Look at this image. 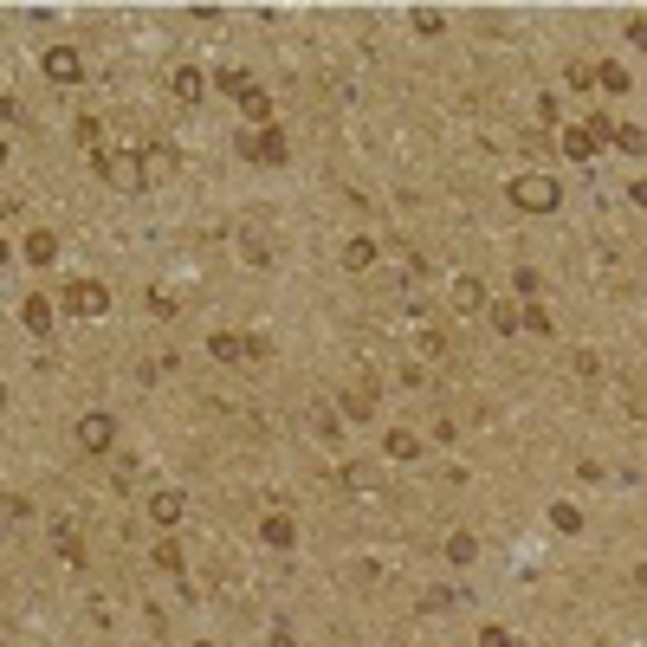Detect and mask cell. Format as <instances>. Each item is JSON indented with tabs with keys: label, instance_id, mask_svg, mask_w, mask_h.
I'll return each mask as SVG.
<instances>
[{
	"label": "cell",
	"instance_id": "e0dca14e",
	"mask_svg": "<svg viewBox=\"0 0 647 647\" xmlns=\"http://www.w3.org/2000/svg\"><path fill=\"white\" fill-rule=\"evenodd\" d=\"M20 311H26V324H33V331H39V337L52 331V305H46V298H26Z\"/></svg>",
	"mask_w": 647,
	"mask_h": 647
},
{
	"label": "cell",
	"instance_id": "f546056e",
	"mask_svg": "<svg viewBox=\"0 0 647 647\" xmlns=\"http://www.w3.org/2000/svg\"><path fill=\"white\" fill-rule=\"evenodd\" d=\"M628 201H634V207L647 214V181H634V188H628Z\"/></svg>",
	"mask_w": 647,
	"mask_h": 647
},
{
	"label": "cell",
	"instance_id": "6da1fadb",
	"mask_svg": "<svg viewBox=\"0 0 647 647\" xmlns=\"http://www.w3.org/2000/svg\"><path fill=\"white\" fill-rule=\"evenodd\" d=\"M505 195H511V207H525V214H550V207L563 201V188H557L550 175H518Z\"/></svg>",
	"mask_w": 647,
	"mask_h": 647
},
{
	"label": "cell",
	"instance_id": "5b68a950",
	"mask_svg": "<svg viewBox=\"0 0 647 647\" xmlns=\"http://www.w3.org/2000/svg\"><path fill=\"white\" fill-rule=\"evenodd\" d=\"M596 149H602V137H596L589 123H570V130H563V155H570V162H589Z\"/></svg>",
	"mask_w": 647,
	"mask_h": 647
},
{
	"label": "cell",
	"instance_id": "1f68e13d",
	"mask_svg": "<svg viewBox=\"0 0 647 647\" xmlns=\"http://www.w3.org/2000/svg\"><path fill=\"white\" fill-rule=\"evenodd\" d=\"M195 647H214V641H195Z\"/></svg>",
	"mask_w": 647,
	"mask_h": 647
},
{
	"label": "cell",
	"instance_id": "2e32d148",
	"mask_svg": "<svg viewBox=\"0 0 647 647\" xmlns=\"http://www.w3.org/2000/svg\"><path fill=\"white\" fill-rule=\"evenodd\" d=\"M596 85H602V91H628V71L615 65V59H602V65H596Z\"/></svg>",
	"mask_w": 647,
	"mask_h": 647
},
{
	"label": "cell",
	"instance_id": "9a60e30c",
	"mask_svg": "<svg viewBox=\"0 0 647 647\" xmlns=\"http://www.w3.org/2000/svg\"><path fill=\"white\" fill-rule=\"evenodd\" d=\"M615 149H622V155H647V130H641V123H622V130H615Z\"/></svg>",
	"mask_w": 647,
	"mask_h": 647
},
{
	"label": "cell",
	"instance_id": "d6986e66",
	"mask_svg": "<svg viewBox=\"0 0 647 647\" xmlns=\"http://www.w3.org/2000/svg\"><path fill=\"white\" fill-rule=\"evenodd\" d=\"M550 525L557 531H583V511L576 505H550Z\"/></svg>",
	"mask_w": 647,
	"mask_h": 647
},
{
	"label": "cell",
	"instance_id": "7402d4cb",
	"mask_svg": "<svg viewBox=\"0 0 647 647\" xmlns=\"http://www.w3.org/2000/svg\"><path fill=\"white\" fill-rule=\"evenodd\" d=\"M175 169V155L169 149H149V162H143V175H169Z\"/></svg>",
	"mask_w": 647,
	"mask_h": 647
},
{
	"label": "cell",
	"instance_id": "cb8c5ba5",
	"mask_svg": "<svg viewBox=\"0 0 647 647\" xmlns=\"http://www.w3.org/2000/svg\"><path fill=\"white\" fill-rule=\"evenodd\" d=\"M525 324H531L537 337H550V311H544V305H525Z\"/></svg>",
	"mask_w": 647,
	"mask_h": 647
},
{
	"label": "cell",
	"instance_id": "52a82bcc",
	"mask_svg": "<svg viewBox=\"0 0 647 647\" xmlns=\"http://www.w3.org/2000/svg\"><path fill=\"white\" fill-rule=\"evenodd\" d=\"M46 78L71 85V78H78V52H71V46H52V52H46Z\"/></svg>",
	"mask_w": 647,
	"mask_h": 647
},
{
	"label": "cell",
	"instance_id": "4fadbf2b",
	"mask_svg": "<svg viewBox=\"0 0 647 647\" xmlns=\"http://www.w3.org/2000/svg\"><path fill=\"white\" fill-rule=\"evenodd\" d=\"M149 518L155 525H181V492H155L149 499Z\"/></svg>",
	"mask_w": 647,
	"mask_h": 647
},
{
	"label": "cell",
	"instance_id": "4dcf8cb0",
	"mask_svg": "<svg viewBox=\"0 0 647 647\" xmlns=\"http://www.w3.org/2000/svg\"><path fill=\"white\" fill-rule=\"evenodd\" d=\"M0 265H7V239H0Z\"/></svg>",
	"mask_w": 647,
	"mask_h": 647
},
{
	"label": "cell",
	"instance_id": "f1b7e54d",
	"mask_svg": "<svg viewBox=\"0 0 647 647\" xmlns=\"http://www.w3.org/2000/svg\"><path fill=\"white\" fill-rule=\"evenodd\" d=\"M479 647H518V641H511L505 628H485V634H479Z\"/></svg>",
	"mask_w": 647,
	"mask_h": 647
},
{
	"label": "cell",
	"instance_id": "4316f807",
	"mask_svg": "<svg viewBox=\"0 0 647 647\" xmlns=\"http://www.w3.org/2000/svg\"><path fill=\"white\" fill-rule=\"evenodd\" d=\"M415 33H441V13L434 7H415Z\"/></svg>",
	"mask_w": 647,
	"mask_h": 647
},
{
	"label": "cell",
	"instance_id": "ac0fdd59",
	"mask_svg": "<svg viewBox=\"0 0 647 647\" xmlns=\"http://www.w3.org/2000/svg\"><path fill=\"white\" fill-rule=\"evenodd\" d=\"M207 349H214V357H221V363H233V357H247V337H227V331H221V337H214Z\"/></svg>",
	"mask_w": 647,
	"mask_h": 647
},
{
	"label": "cell",
	"instance_id": "3957f363",
	"mask_svg": "<svg viewBox=\"0 0 647 647\" xmlns=\"http://www.w3.org/2000/svg\"><path fill=\"white\" fill-rule=\"evenodd\" d=\"M97 169H104V181H111V188H130V195L143 188V162L123 155V149H97Z\"/></svg>",
	"mask_w": 647,
	"mask_h": 647
},
{
	"label": "cell",
	"instance_id": "277c9868",
	"mask_svg": "<svg viewBox=\"0 0 647 647\" xmlns=\"http://www.w3.org/2000/svg\"><path fill=\"white\" fill-rule=\"evenodd\" d=\"M111 441H117V421L111 415H85V421H78V447H85V453H111Z\"/></svg>",
	"mask_w": 647,
	"mask_h": 647
},
{
	"label": "cell",
	"instance_id": "8992f818",
	"mask_svg": "<svg viewBox=\"0 0 647 647\" xmlns=\"http://www.w3.org/2000/svg\"><path fill=\"white\" fill-rule=\"evenodd\" d=\"M239 149H247L253 162H285V137H279V130H253Z\"/></svg>",
	"mask_w": 647,
	"mask_h": 647
},
{
	"label": "cell",
	"instance_id": "d4e9b609",
	"mask_svg": "<svg viewBox=\"0 0 647 647\" xmlns=\"http://www.w3.org/2000/svg\"><path fill=\"white\" fill-rule=\"evenodd\" d=\"M155 570H181V544H155Z\"/></svg>",
	"mask_w": 647,
	"mask_h": 647
},
{
	"label": "cell",
	"instance_id": "30bf717a",
	"mask_svg": "<svg viewBox=\"0 0 647 647\" xmlns=\"http://www.w3.org/2000/svg\"><path fill=\"white\" fill-rule=\"evenodd\" d=\"M26 259H33V265H52V259H59V239H52L46 227H39V233H26Z\"/></svg>",
	"mask_w": 647,
	"mask_h": 647
},
{
	"label": "cell",
	"instance_id": "5bb4252c",
	"mask_svg": "<svg viewBox=\"0 0 647 647\" xmlns=\"http://www.w3.org/2000/svg\"><path fill=\"white\" fill-rule=\"evenodd\" d=\"M473 557H479V544H473L466 531H453V537H447V563H453V570H466Z\"/></svg>",
	"mask_w": 647,
	"mask_h": 647
},
{
	"label": "cell",
	"instance_id": "9c48e42d",
	"mask_svg": "<svg viewBox=\"0 0 647 647\" xmlns=\"http://www.w3.org/2000/svg\"><path fill=\"white\" fill-rule=\"evenodd\" d=\"M389 460H421V441L408 434V427H389V441H382Z\"/></svg>",
	"mask_w": 647,
	"mask_h": 647
},
{
	"label": "cell",
	"instance_id": "ba28073f",
	"mask_svg": "<svg viewBox=\"0 0 647 647\" xmlns=\"http://www.w3.org/2000/svg\"><path fill=\"white\" fill-rule=\"evenodd\" d=\"M259 531H265V544H279V550H291V544H298V525H291L285 511H273V518H265Z\"/></svg>",
	"mask_w": 647,
	"mask_h": 647
},
{
	"label": "cell",
	"instance_id": "484cf974",
	"mask_svg": "<svg viewBox=\"0 0 647 647\" xmlns=\"http://www.w3.org/2000/svg\"><path fill=\"white\" fill-rule=\"evenodd\" d=\"M492 324H499V331L511 337V331H518V311H511V305H499V298H492Z\"/></svg>",
	"mask_w": 647,
	"mask_h": 647
},
{
	"label": "cell",
	"instance_id": "ffe728a7",
	"mask_svg": "<svg viewBox=\"0 0 647 647\" xmlns=\"http://www.w3.org/2000/svg\"><path fill=\"white\" fill-rule=\"evenodd\" d=\"M175 91H181V97H201V71L181 65V71H175Z\"/></svg>",
	"mask_w": 647,
	"mask_h": 647
},
{
	"label": "cell",
	"instance_id": "83f0119b",
	"mask_svg": "<svg viewBox=\"0 0 647 647\" xmlns=\"http://www.w3.org/2000/svg\"><path fill=\"white\" fill-rule=\"evenodd\" d=\"M628 46H641V52H647V13H634V20H628Z\"/></svg>",
	"mask_w": 647,
	"mask_h": 647
},
{
	"label": "cell",
	"instance_id": "7c38bea8",
	"mask_svg": "<svg viewBox=\"0 0 647 647\" xmlns=\"http://www.w3.org/2000/svg\"><path fill=\"white\" fill-rule=\"evenodd\" d=\"M485 305V285L479 279H453V311H479Z\"/></svg>",
	"mask_w": 647,
	"mask_h": 647
},
{
	"label": "cell",
	"instance_id": "8fae6325",
	"mask_svg": "<svg viewBox=\"0 0 647 647\" xmlns=\"http://www.w3.org/2000/svg\"><path fill=\"white\" fill-rule=\"evenodd\" d=\"M375 259V239L369 233H357V239H343V265H349V273H363V265Z\"/></svg>",
	"mask_w": 647,
	"mask_h": 647
},
{
	"label": "cell",
	"instance_id": "603a6c76",
	"mask_svg": "<svg viewBox=\"0 0 647 647\" xmlns=\"http://www.w3.org/2000/svg\"><path fill=\"white\" fill-rule=\"evenodd\" d=\"M239 104H247V117H273V97H265V91H247Z\"/></svg>",
	"mask_w": 647,
	"mask_h": 647
},
{
	"label": "cell",
	"instance_id": "44dd1931",
	"mask_svg": "<svg viewBox=\"0 0 647 647\" xmlns=\"http://www.w3.org/2000/svg\"><path fill=\"white\" fill-rule=\"evenodd\" d=\"M52 537H59V557H71V563H78V557H85V544H78V537H71V525H59V531H52Z\"/></svg>",
	"mask_w": 647,
	"mask_h": 647
},
{
	"label": "cell",
	"instance_id": "7a4b0ae2",
	"mask_svg": "<svg viewBox=\"0 0 647 647\" xmlns=\"http://www.w3.org/2000/svg\"><path fill=\"white\" fill-rule=\"evenodd\" d=\"M65 311L71 317H104V311H111V291H104L97 279H71L65 285Z\"/></svg>",
	"mask_w": 647,
	"mask_h": 647
}]
</instances>
